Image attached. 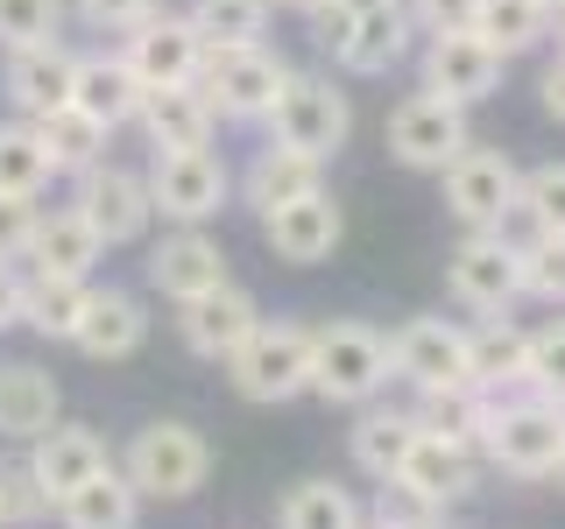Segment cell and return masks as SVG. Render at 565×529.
<instances>
[{"label": "cell", "instance_id": "54", "mask_svg": "<svg viewBox=\"0 0 565 529\" xmlns=\"http://www.w3.org/2000/svg\"><path fill=\"white\" fill-rule=\"evenodd\" d=\"M431 529H438V522H431Z\"/></svg>", "mask_w": 565, "mask_h": 529}, {"label": "cell", "instance_id": "46", "mask_svg": "<svg viewBox=\"0 0 565 529\" xmlns=\"http://www.w3.org/2000/svg\"><path fill=\"white\" fill-rule=\"evenodd\" d=\"M438 508L431 501H417L411 487H396V481H382V501H375V522H396V529H431Z\"/></svg>", "mask_w": 565, "mask_h": 529}, {"label": "cell", "instance_id": "43", "mask_svg": "<svg viewBox=\"0 0 565 529\" xmlns=\"http://www.w3.org/2000/svg\"><path fill=\"white\" fill-rule=\"evenodd\" d=\"M71 8H78V22H85V29H106V35H128L135 22H149V14L163 8V0H71Z\"/></svg>", "mask_w": 565, "mask_h": 529}, {"label": "cell", "instance_id": "10", "mask_svg": "<svg viewBox=\"0 0 565 529\" xmlns=\"http://www.w3.org/2000/svg\"><path fill=\"white\" fill-rule=\"evenodd\" d=\"M438 184H446V212L467 234H481V226H502V212L516 205V184L523 170L509 163L502 149H481V141H467V149L452 155L446 170H438Z\"/></svg>", "mask_w": 565, "mask_h": 529}, {"label": "cell", "instance_id": "25", "mask_svg": "<svg viewBox=\"0 0 565 529\" xmlns=\"http://www.w3.org/2000/svg\"><path fill=\"white\" fill-rule=\"evenodd\" d=\"M396 487H411L417 501L446 508V501H459V494L473 487V452H467V445H452V438H438V431H424V423H417V445L403 452V466H396Z\"/></svg>", "mask_w": 565, "mask_h": 529}, {"label": "cell", "instance_id": "53", "mask_svg": "<svg viewBox=\"0 0 565 529\" xmlns=\"http://www.w3.org/2000/svg\"><path fill=\"white\" fill-rule=\"evenodd\" d=\"M0 529H8V522H0Z\"/></svg>", "mask_w": 565, "mask_h": 529}, {"label": "cell", "instance_id": "8", "mask_svg": "<svg viewBox=\"0 0 565 529\" xmlns=\"http://www.w3.org/2000/svg\"><path fill=\"white\" fill-rule=\"evenodd\" d=\"M382 141H388V155H396L403 170H431L438 176L473 141V128H467V106H452V99H438V93H411V99L388 106Z\"/></svg>", "mask_w": 565, "mask_h": 529}, {"label": "cell", "instance_id": "9", "mask_svg": "<svg viewBox=\"0 0 565 529\" xmlns=\"http://www.w3.org/2000/svg\"><path fill=\"white\" fill-rule=\"evenodd\" d=\"M446 290L459 296L467 311L481 317H502L509 304L523 296V269H516V240L494 234V226H481V234H467L446 255Z\"/></svg>", "mask_w": 565, "mask_h": 529}, {"label": "cell", "instance_id": "45", "mask_svg": "<svg viewBox=\"0 0 565 529\" xmlns=\"http://www.w3.org/2000/svg\"><path fill=\"white\" fill-rule=\"evenodd\" d=\"M403 8H411V22L424 35H452V29H473L481 0H403Z\"/></svg>", "mask_w": 565, "mask_h": 529}, {"label": "cell", "instance_id": "28", "mask_svg": "<svg viewBox=\"0 0 565 529\" xmlns=\"http://www.w3.org/2000/svg\"><path fill=\"white\" fill-rule=\"evenodd\" d=\"M57 516H64V529H135L141 494H135V481L120 466H99L93 481H78L57 501Z\"/></svg>", "mask_w": 565, "mask_h": 529}, {"label": "cell", "instance_id": "12", "mask_svg": "<svg viewBox=\"0 0 565 529\" xmlns=\"http://www.w3.org/2000/svg\"><path fill=\"white\" fill-rule=\"evenodd\" d=\"M502 50L488 43V35L473 29H452V35H424V93L452 99V106H481L494 99V85H502Z\"/></svg>", "mask_w": 565, "mask_h": 529}, {"label": "cell", "instance_id": "23", "mask_svg": "<svg viewBox=\"0 0 565 529\" xmlns=\"http://www.w3.org/2000/svg\"><path fill=\"white\" fill-rule=\"evenodd\" d=\"M141 134H149V149H212V134H220V114H212V99L199 85H156V93H141Z\"/></svg>", "mask_w": 565, "mask_h": 529}, {"label": "cell", "instance_id": "7", "mask_svg": "<svg viewBox=\"0 0 565 529\" xmlns=\"http://www.w3.org/2000/svg\"><path fill=\"white\" fill-rule=\"evenodd\" d=\"M282 85H290V64H282L269 43L205 50V71H199V93L212 99L220 120H269V106H276Z\"/></svg>", "mask_w": 565, "mask_h": 529}, {"label": "cell", "instance_id": "11", "mask_svg": "<svg viewBox=\"0 0 565 529\" xmlns=\"http://www.w3.org/2000/svg\"><path fill=\"white\" fill-rule=\"evenodd\" d=\"M120 57H128V71L141 78V93H156V85H199L205 35L191 29V14L156 8L149 22H135L128 35H120Z\"/></svg>", "mask_w": 565, "mask_h": 529}, {"label": "cell", "instance_id": "16", "mask_svg": "<svg viewBox=\"0 0 565 529\" xmlns=\"http://www.w3.org/2000/svg\"><path fill=\"white\" fill-rule=\"evenodd\" d=\"M71 71H78V50L64 35H43V43H14L8 50V71H0V93H8L14 120H35L50 106L71 99Z\"/></svg>", "mask_w": 565, "mask_h": 529}, {"label": "cell", "instance_id": "32", "mask_svg": "<svg viewBox=\"0 0 565 529\" xmlns=\"http://www.w3.org/2000/svg\"><path fill=\"white\" fill-rule=\"evenodd\" d=\"M85 290H93L85 276H43V269H29L22 276V325L43 332V339H64L71 346V325H78V311H85Z\"/></svg>", "mask_w": 565, "mask_h": 529}, {"label": "cell", "instance_id": "13", "mask_svg": "<svg viewBox=\"0 0 565 529\" xmlns=\"http://www.w3.org/2000/svg\"><path fill=\"white\" fill-rule=\"evenodd\" d=\"M85 212V226L106 240V247H128L149 234L156 205H149V184H141V170H120V163H93L78 170V198H71Z\"/></svg>", "mask_w": 565, "mask_h": 529}, {"label": "cell", "instance_id": "42", "mask_svg": "<svg viewBox=\"0 0 565 529\" xmlns=\"http://www.w3.org/2000/svg\"><path fill=\"white\" fill-rule=\"evenodd\" d=\"M64 35V0H0V43H43Z\"/></svg>", "mask_w": 565, "mask_h": 529}, {"label": "cell", "instance_id": "2", "mask_svg": "<svg viewBox=\"0 0 565 529\" xmlns=\"http://www.w3.org/2000/svg\"><path fill=\"white\" fill-rule=\"evenodd\" d=\"M226 375H234V388L247 402H290L311 388V325H290V317H262L247 339L226 353Z\"/></svg>", "mask_w": 565, "mask_h": 529}, {"label": "cell", "instance_id": "55", "mask_svg": "<svg viewBox=\"0 0 565 529\" xmlns=\"http://www.w3.org/2000/svg\"><path fill=\"white\" fill-rule=\"evenodd\" d=\"M558 473H565V466H558Z\"/></svg>", "mask_w": 565, "mask_h": 529}, {"label": "cell", "instance_id": "3", "mask_svg": "<svg viewBox=\"0 0 565 529\" xmlns=\"http://www.w3.org/2000/svg\"><path fill=\"white\" fill-rule=\"evenodd\" d=\"M382 388H388V339L375 325L340 317V325L311 332V396L353 410V402H375Z\"/></svg>", "mask_w": 565, "mask_h": 529}, {"label": "cell", "instance_id": "37", "mask_svg": "<svg viewBox=\"0 0 565 529\" xmlns=\"http://www.w3.org/2000/svg\"><path fill=\"white\" fill-rule=\"evenodd\" d=\"M473 35H488L502 57H523V50H537L544 35H552V8H544V0H481Z\"/></svg>", "mask_w": 565, "mask_h": 529}, {"label": "cell", "instance_id": "24", "mask_svg": "<svg viewBox=\"0 0 565 529\" xmlns=\"http://www.w3.org/2000/svg\"><path fill=\"white\" fill-rule=\"evenodd\" d=\"M141 339H149V317H141V304L128 290H85V311L71 325V346L85 360H128Z\"/></svg>", "mask_w": 565, "mask_h": 529}, {"label": "cell", "instance_id": "47", "mask_svg": "<svg viewBox=\"0 0 565 529\" xmlns=\"http://www.w3.org/2000/svg\"><path fill=\"white\" fill-rule=\"evenodd\" d=\"M22 325V276H14V261H0V332Z\"/></svg>", "mask_w": 565, "mask_h": 529}, {"label": "cell", "instance_id": "31", "mask_svg": "<svg viewBox=\"0 0 565 529\" xmlns=\"http://www.w3.org/2000/svg\"><path fill=\"white\" fill-rule=\"evenodd\" d=\"M424 431L452 438V445H481L488 438V417H494V396L473 381H452V388H424V402L411 410Z\"/></svg>", "mask_w": 565, "mask_h": 529}, {"label": "cell", "instance_id": "6", "mask_svg": "<svg viewBox=\"0 0 565 529\" xmlns=\"http://www.w3.org/2000/svg\"><path fill=\"white\" fill-rule=\"evenodd\" d=\"M120 473L135 481L141 501H191V494L205 487V473H212V452H205V438L191 431V423H149V431H135Z\"/></svg>", "mask_w": 565, "mask_h": 529}, {"label": "cell", "instance_id": "41", "mask_svg": "<svg viewBox=\"0 0 565 529\" xmlns=\"http://www.w3.org/2000/svg\"><path fill=\"white\" fill-rule=\"evenodd\" d=\"M43 516H50L43 481L29 473V458H8V466H0V522H8V529H29V522H43Z\"/></svg>", "mask_w": 565, "mask_h": 529}, {"label": "cell", "instance_id": "4", "mask_svg": "<svg viewBox=\"0 0 565 529\" xmlns=\"http://www.w3.org/2000/svg\"><path fill=\"white\" fill-rule=\"evenodd\" d=\"M141 184H149V205L163 212L170 226H205L234 198V170L212 149H156V163L141 170Z\"/></svg>", "mask_w": 565, "mask_h": 529}, {"label": "cell", "instance_id": "33", "mask_svg": "<svg viewBox=\"0 0 565 529\" xmlns=\"http://www.w3.org/2000/svg\"><path fill=\"white\" fill-rule=\"evenodd\" d=\"M411 445H417L411 410H361V423H353V466H361L367 481H396V466H403Z\"/></svg>", "mask_w": 565, "mask_h": 529}, {"label": "cell", "instance_id": "22", "mask_svg": "<svg viewBox=\"0 0 565 529\" xmlns=\"http://www.w3.org/2000/svg\"><path fill=\"white\" fill-rule=\"evenodd\" d=\"M57 410H64L57 375H43L35 360H0V438L8 445H35L57 423Z\"/></svg>", "mask_w": 565, "mask_h": 529}, {"label": "cell", "instance_id": "44", "mask_svg": "<svg viewBox=\"0 0 565 529\" xmlns=\"http://www.w3.org/2000/svg\"><path fill=\"white\" fill-rule=\"evenodd\" d=\"M35 219H43V205H35V198H0V261H29Z\"/></svg>", "mask_w": 565, "mask_h": 529}, {"label": "cell", "instance_id": "14", "mask_svg": "<svg viewBox=\"0 0 565 529\" xmlns=\"http://www.w3.org/2000/svg\"><path fill=\"white\" fill-rule=\"evenodd\" d=\"M388 375L411 381L417 396L467 381V332L452 317H411V325H396L388 332Z\"/></svg>", "mask_w": 565, "mask_h": 529}, {"label": "cell", "instance_id": "21", "mask_svg": "<svg viewBox=\"0 0 565 529\" xmlns=\"http://www.w3.org/2000/svg\"><path fill=\"white\" fill-rule=\"evenodd\" d=\"M71 106L93 114L99 128H128L141 114V78L128 71L120 50H78V71H71Z\"/></svg>", "mask_w": 565, "mask_h": 529}, {"label": "cell", "instance_id": "36", "mask_svg": "<svg viewBox=\"0 0 565 529\" xmlns=\"http://www.w3.org/2000/svg\"><path fill=\"white\" fill-rule=\"evenodd\" d=\"M276 529H361V501L340 481H297L276 508Z\"/></svg>", "mask_w": 565, "mask_h": 529}, {"label": "cell", "instance_id": "52", "mask_svg": "<svg viewBox=\"0 0 565 529\" xmlns=\"http://www.w3.org/2000/svg\"><path fill=\"white\" fill-rule=\"evenodd\" d=\"M544 8H565V0H544Z\"/></svg>", "mask_w": 565, "mask_h": 529}, {"label": "cell", "instance_id": "39", "mask_svg": "<svg viewBox=\"0 0 565 529\" xmlns=\"http://www.w3.org/2000/svg\"><path fill=\"white\" fill-rule=\"evenodd\" d=\"M516 269H523V296H537V304H565V234L523 240Z\"/></svg>", "mask_w": 565, "mask_h": 529}, {"label": "cell", "instance_id": "51", "mask_svg": "<svg viewBox=\"0 0 565 529\" xmlns=\"http://www.w3.org/2000/svg\"><path fill=\"white\" fill-rule=\"evenodd\" d=\"M361 529H396V522H361Z\"/></svg>", "mask_w": 565, "mask_h": 529}, {"label": "cell", "instance_id": "5", "mask_svg": "<svg viewBox=\"0 0 565 529\" xmlns=\"http://www.w3.org/2000/svg\"><path fill=\"white\" fill-rule=\"evenodd\" d=\"M488 458L516 481H544V473L565 466V402L523 396V402H494L488 417Z\"/></svg>", "mask_w": 565, "mask_h": 529}, {"label": "cell", "instance_id": "19", "mask_svg": "<svg viewBox=\"0 0 565 529\" xmlns=\"http://www.w3.org/2000/svg\"><path fill=\"white\" fill-rule=\"evenodd\" d=\"M149 282L170 296V304H184V296H205L226 282V247L205 234V226H177V234L149 255Z\"/></svg>", "mask_w": 565, "mask_h": 529}, {"label": "cell", "instance_id": "27", "mask_svg": "<svg viewBox=\"0 0 565 529\" xmlns=\"http://www.w3.org/2000/svg\"><path fill=\"white\" fill-rule=\"evenodd\" d=\"M305 191H326V163H311V155L282 149V141L255 149V163L241 170V198L255 205V212H276V205L305 198Z\"/></svg>", "mask_w": 565, "mask_h": 529}, {"label": "cell", "instance_id": "38", "mask_svg": "<svg viewBox=\"0 0 565 529\" xmlns=\"http://www.w3.org/2000/svg\"><path fill=\"white\" fill-rule=\"evenodd\" d=\"M269 0H191V29L205 35V50H241L269 35Z\"/></svg>", "mask_w": 565, "mask_h": 529}, {"label": "cell", "instance_id": "48", "mask_svg": "<svg viewBox=\"0 0 565 529\" xmlns=\"http://www.w3.org/2000/svg\"><path fill=\"white\" fill-rule=\"evenodd\" d=\"M537 99H544V114H552L558 128H565V57H558V64L537 78Z\"/></svg>", "mask_w": 565, "mask_h": 529}, {"label": "cell", "instance_id": "50", "mask_svg": "<svg viewBox=\"0 0 565 529\" xmlns=\"http://www.w3.org/2000/svg\"><path fill=\"white\" fill-rule=\"evenodd\" d=\"M552 29H558V57H565V8H552Z\"/></svg>", "mask_w": 565, "mask_h": 529}, {"label": "cell", "instance_id": "49", "mask_svg": "<svg viewBox=\"0 0 565 529\" xmlns=\"http://www.w3.org/2000/svg\"><path fill=\"white\" fill-rule=\"evenodd\" d=\"M269 8H290V14H311L318 0H269Z\"/></svg>", "mask_w": 565, "mask_h": 529}, {"label": "cell", "instance_id": "1", "mask_svg": "<svg viewBox=\"0 0 565 529\" xmlns=\"http://www.w3.org/2000/svg\"><path fill=\"white\" fill-rule=\"evenodd\" d=\"M269 141H282V149H297V155H311V163H332V155L347 149V134H353V106L347 93L332 78H318V71H290V85L276 93L269 106Z\"/></svg>", "mask_w": 565, "mask_h": 529}, {"label": "cell", "instance_id": "30", "mask_svg": "<svg viewBox=\"0 0 565 529\" xmlns=\"http://www.w3.org/2000/svg\"><path fill=\"white\" fill-rule=\"evenodd\" d=\"M523 346H530V332L509 325V311L488 317L481 332H467V381L488 388V396H502V388H523Z\"/></svg>", "mask_w": 565, "mask_h": 529}, {"label": "cell", "instance_id": "35", "mask_svg": "<svg viewBox=\"0 0 565 529\" xmlns=\"http://www.w3.org/2000/svg\"><path fill=\"white\" fill-rule=\"evenodd\" d=\"M50 176L57 163L35 141V120H0V198H43Z\"/></svg>", "mask_w": 565, "mask_h": 529}, {"label": "cell", "instance_id": "40", "mask_svg": "<svg viewBox=\"0 0 565 529\" xmlns=\"http://www.w3.org/2000/svg\"><path fill=\"white\" fill-rule=\"evenodd\" d=\"M523 388H530V396H544V402H565V317H558V325H544V332H530V346H523Z\"/></svg>", "mask_w": 565, "mask_h": 529}, {"label": "cell", "instance_id": "26", "mask_svg": "<svg viewBox=\"0 0 565 529\" xmlns=\"http://www.w3.org/2000/svg\"><path fill=\"white\" fill-rule=\"evenodd\" d=\"M99 255H106V240L85 226V212L78 205H57V212H43L35 219V240H29V261L43 276H93L99 269Z\"/></svg>", "mask_w": 565, "mask_h": 529}, {"label": "cell", "instance_id": "18", "mask_svg": "<svg viewBox=\"0 0 565 529\" xmlns=\"http://www.w3.org/2000/svg\"><path fill=\"white\" fill-rule=\"evenodd\" d=\"M411 35H417L411 8H403V0H375V8H361L347 22V35L332 43V57H340V71H353V78H382L388 64L411 57Z\"/></svg>", "mask_w": 565, "mask_h": 529}, {"label": "cell", "instance_id": "29", "mask_svg": "<svg viewBox=\"0 0 565 529\" xmlns=\"http://www.w3.org/2000/svg\"><path fill=\"white\" fill-rule=\"evenodd\" d=\"M106 134L114 128H99L93 114H78V106H50V114H35V141L50 149V163H57V176H78V170H93L106 163Z\"/></svg>", "mask_w": 565, "mask_h": 529}, {"label": "cell", "instance_id": "15", "mask_svg": "<svg viewBox=\"0 0 565 529\" xmlns=\"http://www.w3.org/2000/svg\"><path fill=\"white\" fill-rule=\"evenodd\" d=\"M340 234H347V219H340V205H332V191H305V198L262 212V240H269V255L290 261V269H318V261H332Z\"/></svg>", "mask_w": 565, "mask_h": 529}, {"label": "cell", "instance_id": "17", "mask_svg": "<svg viewBox=\"0 0 565 529\" xmlns=\"http://www.w3.org/2000/svg\"><path fill=\"white\" fill-rule=\"evenodd\" d=\"M255 325H262V304L241 290L234 276H226L220 290L184 296V304H177V339L199 353V360H226V353H234V346H241Z\"/></svg>", "mask_w": 565, "mask_h": 529}, {"label": "cell", "instance_id": "20", "mask_svg": "<svg viewBox=\"0 0 565 529\" xmlns=\"http://www.w3.org/2000/svg\"><path fill=\"white\" fill-rule=\"evenodd\" d=\"M99 466H114V452H106V438H99V431H85V423H50V431L29 445V473L43 481L50 508H57L78 481H93Z\"/></svg>", "mask_w": 565, "mask_h": 529}, {"label": "cell", "instance_id": "34", "mask_svg": "<svg viewBox=\"0 0 565 529\" xmlns=\"http://www.w3.org/2000/svg\"><path fill=\"white\" fill-rule=\"evenodd\" d=\"M509 226H523V240H537V234H565V163H537V170H523L516 205L502 212V226H494V234H509ZM523 240H516V247H523Z\"/></svg>", "mask_w": 565, "mask_h": 529}]
</instances>
